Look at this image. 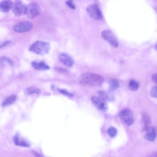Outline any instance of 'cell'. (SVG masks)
<instances>
[{
	"label": "cell",
	"mask_w": 157,
	"mask_h": 157,
	"mask_svg": "<svg viewBox=\"0 0 157 157\" xmlns=\"http://www.w3.org/2000/svg\"><path fill=\"white\" fill-rule=\"evenodd\" d=\"M13 141L15 144L17 146L29 147L31 145L29 142L21 137L18 134H16L14 137Z\"/></svg>",
	"instance_id": "12"
},
{
	"label": "cell",
	"mask_w": 157,
	"mask_h": 157,
	"mask_svg": "<svg viewBox=\"0 0 157 157\" xmlns=\"http://www.w3.org/2000/svg\"><path fill=\"white\" fill-rule=\"evenodd\" d=\"M33 27V24L30 21L21 22L16 24L13 28L14 32L19 33H25L31 30Z\"/></svg>",
	"instance_id": "9"
},
{
	"label": "cell",
	"mask_w": 157,
	"mask_h": 157,
	"mask_svg": "<svg viewBox=\"0 0 157 157\" xmlns=\"http://www.w3.org/2000/svg\"><path fill=\"white\" fill-rule=\"evenodd\" d=\"M142 119L144 126L143 130L144 131L148 132L151 130V120L149 115L145 112H143L141 114Z\"/></svg>",
	"instance_id": "11"
},
{
	"label": "cell",
	"mask_w": 157,
	"mask_h": 157,
	"mask_svg": "<svg viewBox=\"0 0 157 157\" xmlns=\"http://www.w3.org/2000/svg\"><path fill=\"white\" fill-rule=\"evenodd\" d=\"M99 96L107 102H112L114 100L113 95L110 92L106 91H100L99 93Z\"/></svg>",
	"instance_id": "15"
},
{
	"label": "cell",
	"mask_w": 157,
	"mask_h": 157,
	"mask_svg": "<svg viewBox=\"0 0 157 157\" xmlns=\"http://www.w3.org/2000/svg\"><path fill=\"white\" fill-rule=\"evenodd\" d=\"M17 99L16 96L13 95L8 97L3 100L2 105L3 107H6L13 104L16 101Z\"/></svg>",
	"instance_id": "16"
},
{
	"label": "cell",
	"mask_w": 157,
	"mask_h": 157,
	"mask_svg": "<svg viewBox=\"0 0 157 157\" xmlns=\"http://www.w3.org/2000/svg\"><path fill=\"white\" fill-rule=\"evenodd\" d=\"M50 49V46L48 43L37 41L30 46L29 50L35 54L43 55L47 54Z\"/></svg>",
	"instance_id": "2"
},
{
	"label": "cell",
	"mask_w": 157,
	"mask_h": 157,
	"mask_svg": "<svg viewBox=\"0 0 157 157\" xmlns=\"http://www.w3.org/2000/svg\"><path fill=\"white\" fill-rule=\"evenodd\" d=\"M109 89L111 91H114L118 89L119 86V82L116 79H113L110 80L109 82Z\"/></svg>",
	"instance_id": "19"
},
{
	"label": "cell",
	"mask_w": 157,
	"mask_h": 157,
	"mask_svg": "<svg viewBox=\"0 0 157 157\" xmlns=\"http://www.w3.org/2000/svg\"><path fill=\"white\" fill-rule=\"evenodd\" d=\"M11 42H12L11 41H7L4 42L3 43L1 44V48H3L9 45L11 43Z\"/></svg>",
	"instance_id": "28"
},
{
	"label": "cell",
	"mask_w": 157,
	"mask_h": 157,
	"mask_svg": "<svg viewBox=\"0 0 157 157\" xmlns=\"http://www.w3.org/2000/svg\"><path fill=\"white\" fill-rule=\"evenodd\" d=\"M41 12V9L36 3H31L27 6L26 15L30 19H33L38 17Z\"/></svg>",
	"instance_id": "6"
},
{
	"label": "cell",
	"mask_w": 157,
	"mask_h": 157,
	"mask_svg": "<svg viewBox=\"0 0 157 157\" xmlns=\"http://www.w3.org/2000/svg\"><path fill=\"white\" fill-rule=\"evenodd\" d=\"M58 90L59 92H61V93L65 94L66 95H67L70 96H73L74 95L73 94L69 92H68L67 90L65 89H58Z\"/></svg>",
	"instance_id": "24"
},
{
	"label": "cell",
	"mask_w": 157,
	"mask_h": 157,
	"mask_svg": "<svg viewBox=\"0 0 157 157\" xmlns=\"http://www.w3.org/2000/svg\"><path fill=\"white\" fill-rule=\"evenodd\" d=\"M102 39L107 42L114 48L118 47L119 43L118 40L114 33L110 30H106L103 31L101 34Z\"/></svg>",
	"instance_id": "3"
},
{
	"label": "cell",
	"mask_w": 157,
	"mask_h": 157,
	"mask_svg": "<svg viewBox=\"0 0 157 157\" xmlns=\"http://www.w3.org/2000/svg\"><path fill=\"white\" fill-rule=\"evenodd\" d=\"M60 61L65 66L72 68L74 64L73 59L70 56L65 53L61 54L58 56Z\"/></svg>",
	"instance_id": "10"
},
{
	"label": "cell",
	"mask_w": 157,
	"mask_h": 157,
	"mask_svg": "<svg viewBox=\"0 0 157 157\" xmlns=\"http://www.w3.org/2000/svg\"><path fill=\"white\" fill-rule=\"evenodd\" d=\"M27 6L21 0H17L13 3L12 9L15 16L20 17L26 15Z\"/></svg>",
	"instance_id": "4"
},
{
	"label": "cell",
	"mask_w": 157,
	"mask_h": 157,
	"mask_svg": "<svg viewBox=\"0 0 157 157\" xmlns=\"http://www.w3.org/2000/svg\"><path fill=\"white\" fill-rule=\"evenodd\" d=\"M24 92L26 95H29L33 94H40L41 92V91L38 88L34 87H31L27 88Z\"/></svg>",
	"instance_id": "18"
},
{
	"label": "cell",
	"mask_w": 157,
	"mask_h": 157,
	"mask_svg": "<svg viewBox=\"0 0 157 157\" xmlns=\"http://www.w3.org/2000/svg\"><path fill=\"white\" fill-rule=\"evenodd\" d=\"M87 13L92 19L96 20H100L102 19L101 12L98 5L95 3L90 5L86 9Z\"/></svg>",
	"instance_id": "5"
},
{
	"label": "cell",
	"mask_w": 157,
	"mask_h": 157,
	"mask_svg": "<svg viewBox=\"0 0 157 157\" xmlns=\"http://www.w3.org/2000/svg\"><path fill=\"white\" fill-rule=\"evenodd\" d=\"M157 134L154 128H152L151 130L146 133L144 136V138L146 140L153 142L155 140Z\"/></svg>",
	"instance_id": "17"
},
{
	"label": "cell",
	"mask_w": 157,
	"mask_h": 157,
	"mask_svg": "<svg viewBox=\"0 0 157 157\" xmlns=\"http://www.w3.org/2000/svg\"><path fill=\"white\" fill-rule=\"evenodd\" d=\"M155 49L157 50V44L156 45L155 47Z\"/></svg>",
	"instance_id": "31"
},
{
	"label": "cell",
	"mask_w": 157,
	"mask_h": 157,
	"mask_svg": "<svg viewBox=\"0 0 157 157\" xmlns=\"http://www.w3.org/2000/svg\"><path fill=\"white\" fill-rule=\"evenodd\" d=\"M104 79L98 74L91 73H86L79 77L78 81L80 84L84 86H97L102 84Z\"/></svg>",
	"instance_id": "1"
},
{
	"label": "cell",
	"mask_w": 157,
	"mask_h": 157,
	"mask_svg": "<svg viewBox=\"0 0 157 157\" xmlns=\"http://www.w3.org/2000/svg\"><path fill=\"white\" fill-rule=\"evenodd\" d=\"M150 95L153 97L157 98V86H155L152 88L150 91Z\"/></svg>",
	"instance_id": "23"
},
{
	"label": "cell",
	"mask_w": 157,
	"mask_h": 157,
	"mask_svg": "<svg viewBox=\"0 0 157 157\" xmlns=\"http://www.w3.org/2000/svg\"><path fill=\"white\" fill-rule=\"evenodd\" d=\"M91 100L94 106L99 110L102 112L107 111L108 105L107 102L99 96H93Z\"/></svg>",
	"instance_id": "8"
},
{
	"label": "cell",
	"mask_w": 157,
	"mask_h": 157,
	"mask_svg": "<svg viewBox=\"0 0 157 157\" xmlns=\"http://www.w3.org/2000/svg\"><path fill=\"white\" fill-rule=\"evenodd\" d=\"M56 70L60 73L66 74L68 73V71L67 69L62 67H59L56 68Z\"/></svg>",
	"instance_id": "26"
},
{
	"label": "cell",
	"mask_w": 157,
	"mask_h": 157,
	"mask_svg": "<svg viewBox=\"0 0 157 157\" xmlns=\"http://www.w3.org/2000/svg\"><path fill=\"white\" fill-rule=\"evenodd\" d=\"M151 80L154 83L157 85V73H154L152 75Z\"/></svg>",
	"instance_id": "27"
},
{
	"label": "cell",
	"mask_w": 157,
	"mask_h": 157,
	"mask_svg": "<svg viewBox=\"0 0 157 157\" xmlns=\"http://www.w3.org/2000/svg\"><path fill=\"white\" fill-rule=\"evenodd\" d=\"M118 115L120 118L128 126H130L133 122V114L129 109H126L122 110Z\"/></svg>",
	"instance_id": "7"
},
{
	"label": "cell",
	"mask_w": 157,
	"mask_h": 157,
	"mask_svg": "<svg viewBox=\"0 0 157 157\" xmlns=\"http://www.w3.org/2000/svg\"><path fill=\"white\" fill-rule=\"evenodd\" d=\"M154 129H155V132L156 134L157 135V128H156L155 129L154 128Z\"/></svg>",
	"instance_id": "30"
},
{
	"label": "cell",
	"mask_w": 157,
	"mask_h": 157,
	"mask_svg": "<svg viewBox=\"0 0 157 157\" xmlns=\"http://www.w3.org/2000/svg\"><path fill=\"white\" fill-rule=\"evenodd\" d=\"M1 62L3 66L7 64L12 67L14 65L13 61L9 58L6 56L3 57L1 58Z\"/></svg>",
	"instance_id": "21"
},
{
	"label": "cell",
	"mask_w": 157,
	"mask_h": 157,
	"mask_svg": "<svg viewBox=\"0 0 157 157\" xmlns=\"http://www.w3.org/2000/svg\"><path fill=\"white\" fill-rule=\"evenodd\" d=\"M140 87L139 83L136 80H132L130 81L128 84L129 89L132 91L137 90Z\"/></svg>",
	"instance_id": "20"
},
{
	"label": "cell",
	"mask_w": 157,
	"mask_h": 157,
	"mask_svg": "<svg viewBox=\"0 0 157 157\" xmlns=\"http://www.w3.org/2000/svg\"><path fill=\"white\" fill-rule=\"evenodd\" d=\"M32 66L35 69L41 70H47L50 69V67L44 62H33L32 63Z\"/></svg>",
	"instance_id": "14"
},
{
	"label": "cell",
	"mask_w": 157,
	"mask_h": 157,
	"mask_svg": "<svg viewBox=\"0 0 157 157\" xmlns=\"http://www.w3.org/2000/svg\"><path fill=\"white\" fill-rule=\"evenodd\" d=\"M13 3L12 0H4L0 4V10L4 13H7L12 9Z\"/></svg>",
	"instance_id": "13"
},
{
	"label": "cell",
	"mask_w": 157,
	"mask_h": 157,
	"mask_svg": "<svg viewBox=\"0 0 157 157\" xmlns=\"http://www.w3.org/2000/svg\"><path fill=\"white\" fill-rule=\"evenodd\" d=\"M107 133L111 137H115L117 133V129L113 127H111L109 128L108 129Z\"/></svg>",
	"instance_id": "22"
},
{
	"label": "cell",
	"mask_w": 157,
	"mask_h": 157,
	"mask_svg": "<svg viewBox=\"0 0 157 157\" xmlns=\"http://www.w3.org/2000/svg\"><path fill=\"white\" fill-rule=\"evenodd\" d=\"M33 153L34 154H35V155H36L37 156H39V157H42L43 156L42 155H41V154L37 152H36L35 151H33Z\"/></svg>",
	"instance_id": "29"
},
{
	"label": "cell",
	"mask_w": 157,
	"mask_h": 157,
	"mask_svg": "<svg viewBox=\"0 0 157 157\" xmlns=\"http://www.w3.org/2000/svg\"><path fill=\"white\" fill-rule=\"evenodd\" d=\"M73 0H68L66 2V5L70 9L75 10L76 9V7L73 3Z\"/></svg>",
	"instance_id": "25"
}]
</instances>
